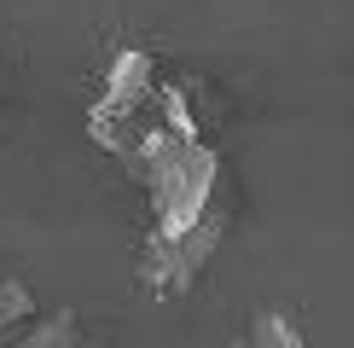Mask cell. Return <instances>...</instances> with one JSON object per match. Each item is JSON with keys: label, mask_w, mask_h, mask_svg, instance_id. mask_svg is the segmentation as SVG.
<instances>
[{"label": "cell", "mask_w": 354, "mask_h": 348, "mask_svg": "<svg viewBox=\"0 0 354 348\" xmlns=\"http://www.w3.org/2000/svg\"><path fill=\"white\" fill-rule=\"evenodd\" d=\"M221 238H227V209L203 215L198 226L174 232V238H163V232H145V250H140V279L145 290H157V296H180V290L198 284V273L209 267V255L221 250Z\"/></svg>", "instance_id": "cell-1"}, {"label": "cell", "mask_w": 354, "mask_h": 348, "mask_svg": "<svg viewBox=\"0 0 354 348\" xmlns=\"http://www.w3.org/2000/svg\"><path fill=\"white\" fill-rule=\"evenodd\" d=\"M157 99H163V87H157V64L145 52H122L111 64V76H105V93H99L87 128H93V139H105V134H116V128L151 116Z\"/></svg>", "instance_id": "cell-2"}, {"label": "cell", "mask_w": 354, "mask_h": 348, "mask_svg": "<svg viewBox=\"0 0 354 348\" xmlns=\"http://www.w3.org/2000/svg\"><path fill=\"white\" fill-rule=\"evenodd\" d=\"M12 348H87V342H82L76 313H70V308H58L53 319H35V325H24V337L12 342Z\"/></svg>", "instance_id": "cell-3"}, {"label": "cell", "mask_w": 354, "mask_h": 348, "mask_svg": "<svg viewBox=\"0 0 354 348\" xmlns=\"http://www.w3.org/2000/svg\"><path fill=\"white\" fill-rule=\"evenodd\" d=\"M29 319H35V296H29L24 279H0V342L12 337V331H24Z\"/></svg>", "instance_id": "cell-4"}, {"label": "cell", "mask_w": 354, "mask_h": 348, "mask_svg": "<svg viewBox=\"0 0 354 348\" xmlns=\"http://www.w3.org/2000/svg\"><path fill=\"white\" fill-rule=\"evenodd\" d=\"M250 348H302V331H297V319L290 313H256V325H250Z\"/></svg>", "instance_id": "cell-5"}, {"label": "cell", "mask_w": 354, "mask_h": 348, "mask_svg": "<svg viewBox=\"0 0 354 348\" xmlns=\"http://www.w3.org/2000/svg\"><path fill=\"white\" fill-rule=\"evenodd\" d=\"M227 348H250V342H244V337H239V342H227Z\"/></svg>", "instance_id": "cell-6"}]
</instances>
